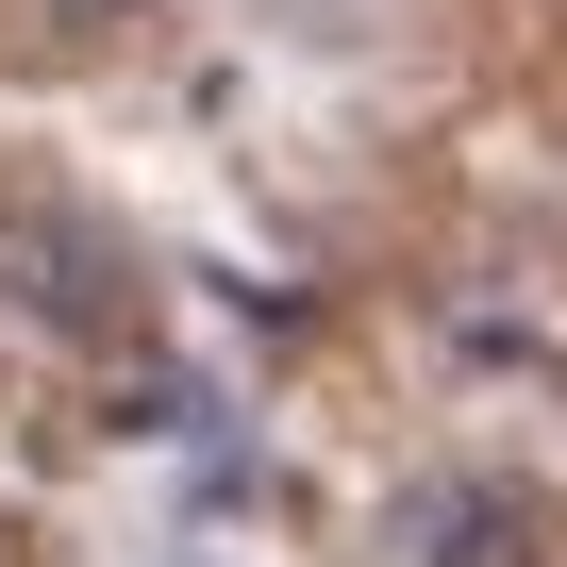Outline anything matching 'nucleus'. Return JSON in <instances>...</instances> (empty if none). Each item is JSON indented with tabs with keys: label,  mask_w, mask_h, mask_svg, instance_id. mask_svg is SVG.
<instances>
[{
	"label": "nucleus",
	"mask_w": 567,
	"mask_h": 567,
	"mask_svg": "<svg viewBox=\"0 0 567 567\" xmlns=\"http://www.w3.org/2000/svg\"><path fill=\"white\" fill-rule=\"evenodd\" d=\"M51 18H68V34H117V18H151V0H51Z\"/></svg>",
	"instance_id": "obj_2"
},
{
	"label": "nucleus",
	"mask_w": 567,
	"mask_h": 567,
	"mask_svg": "<svg viewBox=\"0 0 567 567\" xmlns=\"http://www.w3.org/2000/svg\"><path fill=\"white\" fill-rule=\"evenodd\" d=\"M417 534H434V567H517V534H534V517H517V501H484V484H451Z\"/></svg>",
	"instance_id": "obj_1"
}]
</instances>
